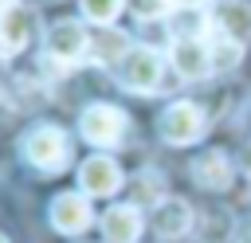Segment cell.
<instances>
[{"label": "cell", "instance_id": "obj_15", "mask_svg": "<svg viewBox=\"0 0 251 243\" xmlns=\"http://www.w3.org/2000/svg\"><path fill=\"white\" fill-rule=\"evenodd\" d=\"M208 51H212V67H216V71H231V67L239 63V55H243V43H235L231 35H224V31L216 27V35L208 39Z\"/></svg>", "mask_w": 251, "mask_h": 243}, {"label": "cell", "instance_id": "obj_18", "mask_svg": "<svg viewBox=\"0 0 251 243\" xmlns=\"http://www.w3.org/2000/svg\"><path fill=\"white\" fill-rule=\"evenodd\" d=\"M243 169H247V172H251V145H247V149H243Z\"/></svg>", "mask_w": 251, "mask_h": 243}, {"label": "cell", "instance_id": "obj_8", "mask_svg": "<svg viewBox=\"0 0 251 243\" xmlns=\"http://www.w3.org/2000/svg\"><path fill=\"white\" fill-rule=\"evenodd\" d=\"M31 27H35V20L27 8H20V4L4 8L0 12V55H20L31 39Z\"/></svg>", "mask_w": 251, "mask_h": 243}, {"label": "cell", "instance_id": "obj_11", "mask_svg": "<svg viewBox=\"0 0 251 243\" xmlns=\"http://www.w3.org/2000/svg\"><path fill=\"white\" fill-rule=\"evenodd\" d=\"M153 227H157V235H184L188 227H192V208L184 204V200H176V196H169V200H157L153 204Z\"/></svg>", "mask_w": 251, "mask_h": 243}, {"label": "cell", "instance_id": "obj_3", "mask_svg": "<svg viewBox=\"0 0 251 243\" xmlns=\"http://www.w3.org/2000/svg\"><path fill=\"white\" fill-rule=\"evenodd\" d=\"M24 157H27L35 169H43V172H59V169L67 165V157H71V145H67L63 129L39 125V129H31V133L24 137Z\"/></svg>", "mask_w": 251, "mask_h": 243}, {"label": "cell", "instance_id": "obj_19", "mask_svg": "<svg viewBox=\"0 0 251 243\" xmlns=\"http://www.w3.org/2000/svg\"><path fill=\"white\" fill-rule=\"evenodd\" d=\"M12 4H20V0H0V12H4V8H12Z\"/></svg>", "mask_w": 251, "mask_h": 243}, {"label": "cell", "instance_id": "obj_2", "mask_svg": "<svg viewBox=\"0 0 251 243\" xmlns=\"http://www.w3.org/2000/svg\"><path fill=\"white\" fill-rule=\"evenodd\" d=\"M126 129H129V118H126L118 106H90V110H82V118H78V133H82L86 141L102 145V149L122 145Z\"/></svg>", "mask_w": 251, "mask_h": 243}, {"label": "cell", "instance_id": "obj_17", "mask_svg": "<svg viewBox=\"0 0 251 243\" xmlns=\"http://www.w3.org/2000/svg\"><path fill=\"white\" fill-rule=\"evenodd\" d=\"M133 12L141 20H161V16H169V0H133Z\"/></svg>", "mask_w": 251, "mask_h": 243}, {"label": "cell", "instance_id": "obj_22", "mask_svg": "<svg viewBox=\"0 0 251 243\" xmlns=\"http://www.w3.org/2000/svg\"><path fill=\"white\" fill-rule=\"evenodd\" d=\"M247 243H251V239H247Z\"/></svg>", "mask_w": 251, "mask_h": 243}, {"label": "cell", "instance_id": "obj_7", "mask_svg": "<svg viewBox=\"0 0 251 243\" xmlns=\"http://www.w3.org/2000/svg\"><path fill=\"white\" fill-rule=\"evenodd\" d=\"M51 223H55V231H63V235L86 231V227H90V204H86V196H78V192L55 196V204H51Z\"/></svg>", "mask_w": 251, "mask_h": 243}, {"label": "cell", "instance_id": "obj_10", "mask_svg": "<svg viewBox=\"0 0 251 243\" xmlns=\"http://www.w3.org/2000/svg\"><path fill=\"white\" fill-rule=\"evenodd\" d=\"M102 235L110 243H137L141 235V212L133 204H118L102 216Z\"/></svg>", "mask_w": 251, "mask_h": 243}, {"label": "cell", "instance_id": "obj_6", "mask_svg": "<svg viewBox=\"0 0 251 243\" xmlns=\"http://www.w3.org/2000/svg\"><path fill=\"white\" fill-rule=\"evenodd\" d=\"M78 184H82L86 196H114L122 188V169L110 157H90L78 169Z\"/></svg>", "mask_w": 251, "mask_h": 243}, {"label": "cell", "instance_id": "obj_9", "mask_svg": "<svg viewBox=\"0 0 251 243\" xmlns=\"http://www.w3.org/2000/svg\"><path fill=\"white\" fill-rule=\"evenodd\" d=\"M173 67L180 71V78H204L212 71L208 39H176L173 43Z\"/></svg>", "mask_w": 251, "mask_h": 243}, {"label": "cell", "instance_id": "obj_20", "mask_svg": "<svg viewBox=\"0 0 251 243\" xmlns=\"http://www.w3.org/2000/svg\"><path fill=\"white\" fill-rule=\"evenodd\" d=\"M176 4H184V8H192V4H204V0H176Z\"/></svg>", "mask_w": 251, "mask_h": 243}, {"label": "cell", "instance_id": "obj_13", "mask_svg": "<svg viewBox=\"0 0 251 243\" xmlns=\"http://www.w3.org/2000/svg\"><path fill=\"white\" fill-rule=\"evenodd\" d=\"M192 176H196V184L220 192V188L231 184V165H227V157H224L220 149H212V153H204V157L192 165Z\"/></svg>", "mask_w": 251, "mask_h": 243}, {"label": "cell", "instance_id": "obj_21", "mask_svg": "<svg viewBox=\"0 0 251 243\" xmlns=\"http://www.w3.org/2000/svg\"><path fill=\"white\" fill-rule=\"evenodd\" d=\"M0 243H8V239H4V235H0Z\"/></svg>", "mask_w": 251, "mask_h": 243}, {"label": "cell", "instance_id": "obj_5", "mask_svg": "<svg viewBox=\"0 0 251 243\" xmlns=\"http://www.w3.org/2000/svg\"><path fill=\"white\" fill-rule=\"evenodd\" d=\"M47 51H51V59H59L63 67L75 63V59H82V55L90 51L86 27H82L78 20H59V24H51V31H47Z\"/></svg>", "mask_w": 251, "mask_h": 243}, {"label": "cell", "instance_id": "obj_1", "mask_svg": "<svg viewBox=\"0 0 251 243\" xmlns=\"http://www.w3.org/2000/svg\"><path fill=\"white\" fill-rule=\"evenodd\" d=\"M118 82L137 94H153L161 86V55L153 47H129V55L118 63Z\"/></svg>", "mask_w": 251, "mask_h": 243}, {"label": "cell", "instance_id": "obj_14", "mask_svg": "<svg viewBox=\"0 0 251 243\" xmlns=\"http://www.w3.org/2000/svg\"><path fill=\"white\" fill-rule=\"evenodd\" d=\"M126 55H129V43H126V35H118V31L94 35V39H90V51H86V59H94V63H102V67H118Z\"/></svg>", "mask_w": 251, "mask_h": 243}, {"label": "cell", "instance_id": "obj_16", "mask_svg": "<svg viewBox=\"0 0 251 243\" xmlns=\"http://www.w3.org/2000/svg\"><path fill=\"white\" fill-rule=\"evenodd\" d=\"M78 4H82V16L90 24H114L126 8V0H78Z\"/></svg>", "mask_w": 251, "mask_h": 243}, {"label": "cell", "instance_id": "obj_4", "mask_svg": "<svg viewBox=\"0 0 251 243\" xmlns=\"http://www.w3.org/2000/svg\"><path fill=\"white\" fill-rule=\"evenodd\" d=\"M161 137L169 145H192L204 137V110L196 102H173L161 114Z\"/></svg>", "mask_w": 251, "mask_h": 243}, {"label": "cell", "instance_id": "obj_12", "mask_svg": "<svg viewBox=\"0 0 251 243\" xmlns=\"http://www.w3.org/2000/svg\"><path fill=\"white\" fill-rule=\"evenodd\" d=\"M216 27H220L224 35H231L235 43L251 39V8H247L243 0H220V8H216Z\"/></svg>", "mask_w": 251, "mask_h": 243}]
</instances>
